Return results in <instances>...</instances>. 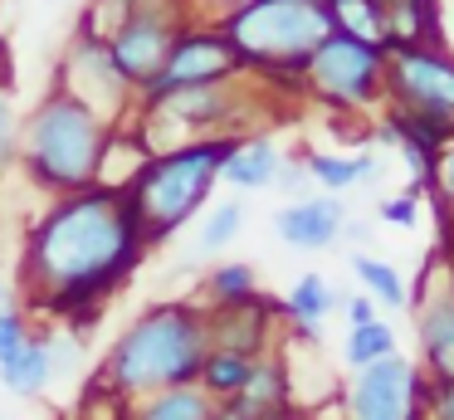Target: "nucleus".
Returning <instances> with one entry per match:
<instances>
[{
  "instance_id": "obj_14",
  "label": "nucleus",
  "mask_w": 454,
  "mask_h": 420,
  "mask_svg": "<svg viewBox=\"0 0 454 420\" xmlns=\"http://www.w3.org/2000/svg\"><path fill=\"white\" fill-rule=\"evenodd\" d=\"M225 406L235 410V416H245V420H288V416H294V396H288L284 357H278L274 347H269L264 357H254L245 386H239Z\"/></svg>"
},
{
  "instance_id": "obj_24",
  "label": "nucleus",
  "mask_w": 454,
  "mask_h": 420,
  "mask_svg": "<svg viewBox=\"0 0 454 420\" xmlns=\"http://www.w3.org/2000/svg\"><path fill=\"white\" fill-rule=\"evenodd\" d=\"M395 352V328L386 318H372V322H356V328H347V347H342V357H347V367H366V361H381V357H391Z\"/></svg>"
},
{
  "instance_id": "obj_31",
  "label": "nucleus",
  "mask_w": 454,
  "mask_h": 420,
  "mask_svg": "<svg viewBox=\"0 0 454 420\" xmlns=\"http://www.w3.org/2000/svg\"><path fill=\"white\" fill-rule=\"evenodd\" d=\"M376 215H381L386 225H401V230H411V225L420 220V215H415V191H405V195H386Z\"/></svg>"
},
{
  "instance_id": "obj_20",
  "label": "nucleus",
  "mask_w": 454,
  "mask_h": 420,
  "mask_svg": "<svg viewBox=\"0 0 454 420\" xmlns=\"http://www.w3.org/2000/svg\"><path fill=\"white\" fill-rule=\"evenodd\" d=\"M54 381V347L50 337H30L11 361H0V386L15 396H40Z\"/></svg>"
},
{
  "instance_id": "obj_6",
  "label": "nucleus",
  "mask_w": 454,
  "mask_h": 420,
  "mask_svg": "<svg viewBox=\"0 0 454 420\" xmlns=\"http://www.w3.org/2000/svg\"><path fill=\"white\" fill-rule=\"evenodd\" d=\"M303 93L317 107H327L333 117H362L386 107V49L352 39L342 29L323 39L313 49V59L298 74Z\"/></svg>"
},
{
  "instance_id": "obj_2",
  "label": "nucleus",
  "mask_w": 454,
  "mask_h": 420,
  "mask_svg": "<svg viewBox=\"0 0 454 420\" xmlns=\"http://www.w3.org/2000/svg\"><path fill=\"white\" fill-rule=\"evenodd\" d=\"M210 352L206 337V308L186 298L152 303L128 332L108 347L103 371L93 376V386L108 391L118 400L152 396V391L191 386L200 376V361Z\"/></svg>"
},
{
  "instance_id": "obj_33",
  "label": "nucleus",
  "mask_w": 454,
  "mask_h": 420,
  "mask_svg": "<svg viewBox=\"0 0 454 420\" xmlns=\"http://www.w3.org/2000/svg\"><path fill=\"white\" fill-rule=\"evenodd\" d=\"M342 313H347V328H356V322H372V318H376V298L362 289V293H352V298L342 303Z\"/></svg>"
},
{
  "instance_id": "obj_37",
  "label": "nucleus",
  "mask_w": 454,
  "mask_h": 420,
  "mask_svg": "<svg viewBox=\"0 0 454 420\" xmlns=\"http://www.w3.org/2000/svg\"><path fill=\"white\" fill-rule=\"evenodd\" d=\"M288 420H308V416H298V410H294V416H288Z\"/></svg>"
},
{
  "instance_id": "obj_26",
  "label": "nucleus",
  "mask_w": 454,
  "mask_h": 420,
  "mask_svg": "<svg viewBox=\"0 0 454 420\" xmlns=\"http://www.w3.org/2000/svg\"><path fill=\"white\" fill-rule=\"evenodd\" d=\"M132 15H137V0H89L74 29H79V35H93V39H103V44H108V39L118 35V29L128 25Z\"/></svg>"
},
{
  "instance_id": "obj_23",
  "label": "nucleus",
  "mask_w": 454,
  "mask_h": 420,
  "mask_svg": "<svg viewBox=\"0 0 454 420\" xmlns=\"http://www.w3.org/2000/svg\"><path fill=\"white\" fill-rule=\"evenodd\" d=\"M352 273L362 279V289L372 293L381 308H411V289H405L401 269H391L386 259H372V254H352Z\"/></svg>"
},
{
  "instance_id": "obj_30",
  "label": "nucleus",
  "mask_w": 454,
  "mask_h": 420,
  "mask_svg": "<svg viewBox=\"0 0 454 420\" xmlns=\"http://www.w3.org/2000/svg\"><path fill=\"white\" fill-rule=\"evenodd\" d=\"M434 191H440V201L454 210V137H444L440 152H434V171H430Z\"/></svg>"
},
{
  "instance_id": "obj_7",
  "label": "nucleus",
  "mask_w": 454,
  "mask_h": 420,
  "mask_svg": "<svg viewBox=\"0 0 454 420\" xmlns=\"http://www.w3.org/2000/svg\"><path fill=\"white\" fill-rule=\"evenodd\" d=\"M386 103L454 137V59L444 44L386 49Z\"/></svg>"
},
{
  "instance_id": "obj_19",
  "label": "nucleus",
  "mask_w": 454,
  "mask_h": 420,
  "mask_svg": "<svg viewBox=\"0 0 454 420\" xmlns=\"http://www.w3.org/2000/svg\"><path fill=\"white\" fill-rule=\"evenodd\" d=\"M303 166L327 195H342V191H352V186L376 181V156L372 152H308Z\"/></svg>"
},
{
  "instance_id": "obj_16",
  "label": "nucleus",
  "mask_w": 454,
  "mask_h": 420,
  "mask_svg": "<svg viewBox=\"0 0 454 420\" xmlns=\"http://www.w3.org/2000/svg\"><path fill=\"white\" fill-rule=\"evenodd\" d=\"M278 166H284V152L274 147V137H235V147H230L225 166H220V181H230L235 191H264V186H274Z\"/></svg>"
},
{
  "instance_id": "obj_36",
  "label": "nucleus",
  "mask_w": 454,
  "mask_h": 420,
  "mask_svg": "<svg viewBox=\"0 0 454 420\" xmlns=\"http://www.w3.org/2000/svg\"><path fill=\"white\" fill-rule=\"evenodd\" d=\"M0 308H5V283H0Z\"/></svg>"
},
{
  "instance_id": "obj_27",
  "label": "nucleus",
  "mask_w": 454,
  "mask_h": 420,
  "mask_svg": "<svg viewBox=\"0 0 454 420\" xmlns=\"http://www.w3.org/2000/svg\"><path fill=\"white\" fill-rule=\"evenodd\" d=\"M206 289H210V303H215V308H230V303L254 298L259 283H254V269H249V264H220L206 279Z\"/></svg>"
},
{
  "instance_id": "obj_5",
  "label": "nucleus",
  "mask_w": 454,
  "mask_h": 420,
  "mask_svg": "<svg viewBox=\"0 0 454 420\" xmlns=\"http://www.w3.org/2000/svg\"><path fill=\"white\" fill-rule=\"evenodd\" d=\"M230 147H235V137H200V142L147 156V166H142L128 186L132 215H137L147 244L176 234L181 225L206 205V195L215 191V181H220V166H225Z\"/></svg>"
},
{
  "instance_id": "obj_22",
  "label": "nucleus",
  "mask_w": 454,
  "mask_h": 420,
  "mask_svg": "<svg viewBox=\"0 0 454 420\" xmlns=\"http://www.w3.org/2000/svg\"><path fill=\"white\" fill-rule=\"evenodd\" d=\"M249 367H254V357H245V352H220V347H210L206 361H200L196 386L206 391L210 400H230L239 386H245Z\"/></svg>"
},
{
  "instance_id": "obj_12",
  "label": "nucleus",
  "mask_w": 454,
  "mask_h": 420,
  "mask_svg": "<svg viewBox=\"0 0 454 420\" xmlns=\"http://www.w3.org/2000/svg\"><path fill=\"white\" fill-rule=\"evenodd\" d=\"M274 303L264 293L245 303H230V308H210L206 313V337L220 352H245V357H264L274 342H269V322H274Z\"/></svg>"
},
{
  "instance_id": "obj_13",
  "label": "nucleus",
  "mask_w": 454,
  "mask_h": 420,
  "mask_svg": "<svg viewBox=\"0 0 454 420\" xmlns=\"http://www.w3.org/2000/svg\"><path fill=\"white\" fill-rule=\"evenodd\" d=\"M342 225H347V205L337 195H298L274 215L278 240L294 244V250H327V244L342 240Z\"/></svg>"
},
{
  "instance_id": "obj_3",
  "label": "nucleus",
  "mask_w": 454,
  "mask_h": 420,
  "mask_svg": "<svg viewBox=\"0 0 454 420\" xmlns=\"http://www.w3.org/2000/svg\"><path fill=\"white\" fill-rule=\"evenodd\" d=\"M215 29L230 39L239 68L264 83L298 78L313 49L333 35L327 0H225Z\"/></svg>"
},
{
  "instance_id": "obj_18",
  "label": "nucleus",
  "mask_w": 454,
  "mask_h": 420,
  "mask_svg": "<svg viewBox=\"0 0 454 420\" xmlns=\"http://www.w3.org/2000/svg\"><path fill=\"white\" fill-rule=\"evenodd\" d=\"M337 308V293H333V283L323 279V273H298V283L288 289V298H284V313L294 318V332H298V342H323V318Z\"/></svg>"
},
{
  "instance_id": "obj_25",
  "label": "nucleus",
  "mask_w": 454,
  "mask_h": 420,
  "mask_svg": "<svg viewBox=\"0 0 454 420\" xmlns=\"http://www.w3.org/2000/svg\"><path fill=\"white\" fill-rule=\"evenodd\" d=\"M245 220H249V210L239 201H225V205H215V210H206V220H200V230H196V254H215V250H225V244H235L239 230H245Z\"/></svg>"
},
{
  "instance_id": "obj_29",
  "label": "nucleus",
  "mask_w": 454,
  "mask_h": 420,
  "mask_svg": "<svg viewBox=\"0 0 454 420\" xmlns=\"http://www.w3.org/2000/svg\"><path fill=\"white\" fill-rule=\"evenodd\" d=\"M25 342H30V328H25V313L5 303V308H0V361H11L15 352L25 347Z\"/></svg>"
},
{
  "instance_id": "obj_34",
  "label": "nucleus",
  "mask_w": 454,
  "mask_h": 420,
  "mask_svg": "<svg viewBox=\"0 0 454 420\" xmlns=\"http://www.w3.org/2000/svg\"><path fill=\"white\" fill-rule=\"evenodd\" d=\"M425 396H430V406H434V420H454V376L450 381H434Z\"/></svg>"
},
{
  "instance_id": "obj_9",
  "label": "nucleus",
  "mask_w": 454,
  "mask_h": 420,
  "mask_svg": "<svg viewBox=\"0 0 454 420\" xmlns=\"http://www.w3.org/2000/svg\"><path fill=\"white\" fill-rule=\"evenodd\" d=\"M425 381L420 367L401 352L381 361H366L352 371L342 391H337V416L342 420H420Z\"/></svg>"
},
{
  "instance_id": "obj_28",
  "label": "nucleus",
  "mask_w": 454,
  "mask_h": 420,
  "mask_svg": "<svg viewBox=\"0 0 454 420\" xmlns=\"http://www.w3.org/2000/svg\"><path fill=\"white\" fill-rule=\"evenodd\" d=\"M20 156V113H15V103L5 98V88H0V171Z\"/></svg>"
},
{
  "instance_id": "obj_1",
  "label": "nucleus",
  "mask_w": 454,
  "mask_h": 420,
  "mask_svg": "<svg viewBox=\"0 0 454 420\" xmlns=\"http://www.w3.org/2000/svg\"><path fill=\"white\" fill-rule=\"evenodd\" d=\"M147 254L128 191L89 186L74 195H54V205L30 225L20 254V283L35 303L69 313L74 322H93L98 303L128 279Z\"/></svg>"
},
{
  "instance_id": "obj_4",
  "label": "nucleus",
  "mask_w": 454,
  "mask_h": 420,
  "mask_svg": "<svg viewBox=\"0 0 454 420\" xmlns=\"http://www.w3.org/2000/svg\"><path fill=\"white\" fill-rule=\"evenodd\" d=\"M108 132L113 127L98 113H89L79 98L50 88L20 123V162L30 166V181L44 186L50 195L89 191V186H98Z\"/></svg>"
},
{
  "instance_id": "obj_17",
  "label": "nucleus",
  "mask_w": 454,
  "mask_h": 420,
  "mask_svg": "<svg viewBox=\"0 0 454 420\" xmlns=\"http://www.w3.org/2000/svg\"><path fill=\"white\" fill-rule=\"evenodd\" d=\"M118 420H215V400L191 381V386H171V391H152L142 400H122Z\"/></svg>"
},
{
  "instance_id": "obj_21",
  "label": "nucleus",
  "mask_w": 454,
  "mask_h": 420,
  "mask_svg": "<svg viewBox=\"0 0 454 420\" xmlns=\"http://www.w3.org/2000/svg\"><path fill=\"white\" fill-rule=\"evenodd\" d=\"M327 20L342 35L386 49V0H327Z\"/></svg>"
},
{
  "instance_id": "obj_35",
  "label": "nucleus",
  "mask_w": 454,
  "mask_h": 420,
  "mask_svg": "<svg viewBox=\"0 0 454 420\" xmlns=\"http://www.w3.org/2000/svg\"><path fill=\"white\" fill-rule=\"evenodd\" d=\"M342 234H347V240H372V220H347Z\"/></svg>"
},
{
  "instance_id": "obj_11",
  "label": "nucleus",
  "mask_w": 454,
  "mask_h": 420,
  "mask_svg": "<svg viewBox=\"0 0 454 420\" xmlns=\"http://www.w3.org/2000/svg\"><path fill=\"white\" fill-rule=\"evenodd\" d=\"M186 25H191L186 15H167V10H137V15H132L128 25H122L118 35L108 39L113 64L122 68V78H128L137 93L161 74L171 44H176V35H181Z\"/></svg>"
},
{
  "instance_id": "obj_32",
  "label": "nucleus",
  "mask_w": 454,
  "mask_h": 420,
  "mask_svg": "<svg viewBox=\"0 0 454 420\" xmlns=\"http://www.w3.org/2000/svg\"><path fill=\"white\" fill-rule=\"evenodd\" d=\"M308 181H313V176H308L303 162H284V166H278V176H274V186H278L284 195H294V201H298V191H303Z\"/></svg>"
},
{
  "instance_id": "obj_8",
  "label": "nucleus",
  "mask_w": 454,
  "mask_h": 420,
  "mask_svg": "<svg viewBox=\"0 0 454 420\" xmlns=\"http://www.w3.org/2000/svg\"><path fill=\"white\" fill-rule=\"evenodd\" d=\"M54 88L69 98H79L89 113H98L108 127H128L137 117V88L122 78V68L113 64L108 44L93 35L74 29L64 44L59 64H54Z\"/></svg>"
},
{
  "instance_id": "obj_15",
  "label": "nucleus",
  "mask_w": 454,
  "mask_h": 420,
  "mask_svg": "<svg viewBox=\"0 0 454 420\" xmlns=\"http://www.w3.org/2000/svg\"><path fill=\"white\" fill-rule=\"evenodd\" d=\"M415 328H420V347H425L434 381H450L454 376V283L430 293L415 308Z\"/></svg>"
},
{
  "instance_id": "obj_10",
  "label": "nucleus",
  "mask_w": 454,
  "mask_h": 420,
  "mask_svg": "<svg viewBox=\"0 0 454 420\" xmlns=\"http://www.w3.org/2000/svg\"><path fill=\"white\" fill-rule=\"evenodd\" d=\"M239 74L245 68H239L230 39L215 25H186L176 35V44H171L161 74L137 93V103H157V98L176 93V88H196V83H225V78H239Z\"/></svg>"
}]
</instances>
